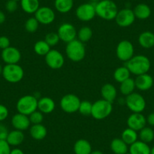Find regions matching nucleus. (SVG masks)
Returning <instances> with one entry per match:
<instances>
[{
    "label": "nucleus",
    "instance_id": "nucleus-16",
    "mask_svg": "<svg viewBox=\"0 0 154 154\" xmlns=\"http://www.w3.org/2000/svg\"><path fill=\"white\" fill-rule=\"evenodd\" d=\"M146 125V119L141 112H132L127 119L128 128L139 131Z\"/></svg>",
    "mask_w": 154,
    "mask_h": 154
},
{
    "label": "nucleus",
    "instance_id": "nucleus-40",
    "mask_svg": "<svg viewBox=\"0 0 154 154\" xmlns=\"http://www.w3.org/2000/svg\"><path fill=\"white\" fill-rule=\"evenodd\" d=\"M18 2H16L14 0H8L5 3V9L8 12L14 13L18 8Z\"/></svg>",
    "mask_w": 154,
    "mask_h": 154
},
{
    "label": "nucleus",
    "instance_id": "nucleus-35",
    "mask_svg": "<svg viewBox=\"0 0 154 154\" xmlns=\"http://www.w3.org/2000/svg\"><path fill=\"white\" fill-rule=\"evenodd\" d=\"M138 137L140 138V140L144 143H150L154 139V131L150 127L145 126L139 131Z\"/></svg>",
    "mask_w": 154,
    "mask_h": 154
},
{
    "label": "nucleus",
    "instance_id": "nucleus-49",
    "mask_svg": "<svg viewBox=\"0 0 154 154\" xmlns=\"http://www.w3.org/2000/svg\"><path fill=\"white\" fill-rule=\"evenodd\" d=\"M89 1L91 2V3H97V2H99L100 0H89Z\"/></svg>",
    "mask_w": 154,
    "mask_h": 154
},
{
    "label": "nucleus",
    "instance_id": "nucleus-42",
    "mask_svg": "<svg viewBox=\"0 0 154 154\" xmlns=\"http://www.w3.org/2000/svg\"><path fill=\"white\" fill-rule=\"evenodd\" d=\"M9 46H11V42H10L9 38L5 35L0 36V48L4 50Z\"/></svg>",
    "mask_w": 154,
    "mask_h": 154
},
{
    "label": "nucleus",
    "instance_id": "nucleus-18",
    "mask_svg": "<svg viewBox=\"0 0 154 154\" xmlns=\"http://www.w3.org/2000/svg\"><path fill=\"white\" fill-rule=\"evenodd\" d=\"M136 88L142 91H146L150 89L153 85V78L149 74L144 73L136 75L134 79Z\"/></svg>",
    "mask_w": 154,
    "mask_h": 154
},
{
    "label": "nucleus",
    "instance_id": "nucleus-48",
    "mask_svg": "<svg viewBox=\"0 0 154 154\" xmlns=\"http://www.w3.org/2000/svg\"><path fill=\"white\" fill-rule=\"evenodd\" d=\"M90 154H103L100 150H92Z\"/></svg>",
    "mask_w": 154,
    "mask_h": 154
},
{
    "label": "nucleus",
    "instance_id": "nucleus-8",
    "mask_svg": "<svg viewBox=\"0 0 154 154\" xmlns=\"http://www.w3.org/2000/svg\"><path fill=\"white\" fill-rule=\"evenodd\" d=\"M81 100L74 94H66L62 97L60 106L62 110L66 113H74L79 110Z\"/></svg>",
    "mask_w": 154,
    "mask_h": 154
},
{
    "label": "nucleus",
    "instance_id": "nucleus-19",
    "mask_svg": "<svg viewBox=\"0 0 154 154\" xmlns=\"http://www.w3.org/2000/svg\"><path fill=\"white\" fill-rule=\"evenodd\" d=\"M100 94L102 96V99L110 103H113L117 97V90L112 84L106 83L101 87Z\"/></svg>",
    "mask_w": 154,
    "mask_h": 154
},
{
    "label": "nucleus",
    "instance_id": "nucleus-47",
    "mask_svg": "<svg viewBox=\"0 0 154 154\" xmlns=\"http://www.w3.org/2000/svg\"><path fill=\"white\" fill-rule=\"evenodd\" d=\"M5 19H6V16L5 13L0 10V24H2L5 21Z\"/></svg>",
    "mask_w": 154,
    "mask_h": 154
},
{
    "label": "nucleus",
    "instance_id": "nucleus-3",
    "mask_svg": "<svg viewBox=\"0 0 154 154\" xmlns=\"http://www.w3.org/2000/svg\"><path fill=\"white\" fill-rule=\"evenodd\" d=\"M66 57L73 62H80L85 58L86 51L85 45L79 39H74L70 42L66 43Z\"/></svg>",
    "mask_w": 154,
    "mask_h": 154
},
{
    "label": "nucleus",
    "instance_id": "nucleus-33",
    "mask_svg": "<svg viewBox=\"0 0 154 154\" xmlns=\"http://www.w3.org/2000/svg\"><path fill=\"white\" fill-rule=\"evenodd\" d=\"M93 35L92 29L88 26H82L77 32V39H79L82 43L88 42Z\"/></svg>",
    "mask_w": 154,
    "mask_h": 154
},
{
    "label": "nucleus",
    "instance_id": "nucleus-46",
    "mask_svg": "<svg viewBox=\"0 0 154 154\" xmlns=\"http://www.w3.org/2000/svg\"><path fill=\"white\" fill-rule=\"evenodd\" d=\"M10 154H24V152L20 148H14L11 149Z\"/></svg>",
    "mask_w": 154,
    "mask_h": 154
},
{
    "label": "nucleus",
    "instance_id": "nucleus-37",
    "mask_svg": "<svg viewBox=\"0 0 154 154\" xmlns=\"http://www.w3.org/2000/svg\"><path fill=\"white\" fill-rule=\"evenodd\" d=\"M91 109H92V103L88 100H81L80 105L79 107V112L83 116H91Z\"/></svg>",
    "mask_w": 154,
    "mask_h": 154
},
{
    "label": "nucleus",
    "instance_id": "nucleus-7",
    "mask_svg": "<svg viewBox=\"0 0 154 154\" xmlns=\"http://www.w3.org/2000/svg\"><path fill=\"white\" fill-rule=\"evenodd\" d=\"M125 103L132 112H142L146 108V100L140 94L133 92L126 96Z\"/></svg>",
    "mask_w": 154,
    "mask_h": 154
},
{
    "label": "nucleus",
    "instance_id": "nucleus-51",
    "mask_svg": "<svg viewBox=\"0 0 154 154\" xmlns=\"http://www.w3.org/2000/svg\"><path fill=\"white\" fill-rule=\"evenodd\" d=\"M2 69H3V67H2V65H1V63H0V74H2Z\"/></svg>",
    "mask_w": 154,
    "mask_h": 154
},
{
    "label": "nucleus",
    "instance_id": "nucleus-27",
    "mask_svg": "<svg viewBox=\"0 0 154 154\" xmlns=\"http://www.w3.org/2000/svg\"><path fill=\"white\" fill-rule=\"evenodd\" d=\"M134 16L139 20H146L151 15V8L145 3L137 4L133 9Z\"/></svg>",
    "mask_w": 154,
    "mask_h": 154
},
{
    "label": "nucleus",
    "instance_id": "nucleus-9",
    "mask_svg": "<svg viewBox=\"0 0 154 154\" xmlns=\"http://www.w3.org/2000/svg\"><path fill=\"white\" fill-rule=\"evenodd\" d=\"M134 45L129 40L127 39L120 41L116 48V54L117 58L125 63L134 56Z\"/></svg>",
    "mask_w": 154,
    "mask_h": 154
},
{
    "label": "nucleus",
    "instance_id": "nucleus-20",
    "mask_svg": "<svg viewBox=\"0 0 154 154\" xmlns=\"http://www.w3.org/2000/svg\"><path fill=\"white\" fill-rule=\"evenodd\" d=\"M55 102L52 98L43 97L38 100V110L43 114H49L55 109Z\"/></svg>",
    "mask_w": 154,
    "mask_h": 154
},
{
    "label": "nucleus",
    "instance_id": "nucleus-26",
    "mask_svg": "<svg viewBox=\"0 0 154 154\" xmlns=\"http://www.w3.org/2000/svg\"><path fill=\"white\" fill-rule=\"evenodd\" d=\"M25 138V135L23 132L20 130L14 129L13 131H9L8 137L6 138V141L8 142L10 146H17L21 144Z\"/></svg>",
    "mask_w": 154,
    "mask_h": 154
},
{
    "label": "nucleus",
    "instance_id": "nucleus-2",
    "mask_svg": "<svg viewBox=\"0 0 154 154\" xmlns=\"http://www.w3.org/2000/svg\"><path fill=\"white\" fill-rule=\"evenodd\" d=\"M95 4L96 15L106 20H114L118 13V7L112 0H100Z\"/></svg>",
    "mask_w": 154,
    "mask_h": 154
},
{
    "label": "nucleus",
    "instance_id": "nucleus-1",
    "mask_svg": "<svg viewBox=\"0 0 154 154\" xmlns=\"http://www.w3.org/2000/svg\"><path fill=\"white\" fill-rule=\"evenodd\" d=\"M125 66L130 71L131 74L135 75L147 73L151 66L150 60L146 56L138 54L134 55L129 60L125 62Z\"/></svg>",
    "mask_w": 154,
    "mask_h": 154
},
{
    "label": "nucleus",
    "instance_id": "nucleus-10",
    "mask_svg": "<svg viewBox=\"0 0 154 154\" xmlns=\"http://www.w3.org/2000/svg\"><path fill=\"white\" fill-rule=\"evenodd\" d=\"M75 16L81 21L88 22L91 20L96 16L95 4L91 2L81 4L75 10Z\"/></svg>",
    "mask_w": 154,
    "mask_h": 154
},
{
    "label": "nucleus",
    "instance_id": "nucleus-39",
    "mask_svg": "<svg viewBox=\"0 0 154 154\" xmlns=\"http://www.w3.org/2000/svg\"><path fill=\"white\" fill-rule=\"evenodd\" d=\"M29 119L30 121V123L32 125H35V124H41L43 122L44 116L42 112L39 110H35L33 112L29 115Z\"/></svg>",
    "mask_w": 154,
    "mask_h": 154
},
{
    "label": "nucleus",
    "instance_id": "nucleus-34",
    "mask_svg": "<svg viewBox=\"0 0 154 154\" xmlns=\"http://www.w3.org/2000/svg\"><path fill=\"white\" fill-rule=\"evenodd\" d=\"M33 49L38 55L45 56L50 51L51 47L45 40H38L34 45Z\"/></svg>",
    "mask_w": 154,
    "mask_h": 154
},
{
    "label": "nucleus",
    "instance_id": "nucleus-14",
    "mask_svg": "<svg viewBox=\"0 0 154 154\" xmlns=\"http://www.w3.org/2000/svg\"><path fill=\"white\" fill-rule=\"evenodd\" d=\"M34 14L39 24L49 25L55 20V13L54 10L48 6L39 7Z\"/></svg>",
    "mask_w": 154,
    "mask_h": 154
},
{
    "label": "nucleus",
    "instance_id": "nucleus-4",
    "mask_svg": "<svg viewBox=\"0 0 154 154\" xmlns=\"http://www.w3.org/2000/svg\"><path fill=\"white\" fill-rule=\"evenodd\" d=\"M17 112L29 116L38 109V99L31 94H26L20 97L16 103Z\"/></svg>",
    "mask_w": 154,
    "mask_h": 154
},
{
    "label": "nucleus",
    "instance_id": "nucleus-41",
    "mask_svg": "<svg viewBox=\"0 0 154 154\" xmlns=\"http://www.w3.org/2000/svg\"><path fill=\"white\" fill-rule=\"evenodd\" d=\"M11 146L5 140H0V154H10Z\"/></svg>",
    "mask_w": 154,
    "mask_h": 154
},
{
    "label": "nucleus",
    "instance_id": "nucleus-50",
    "mask_svg": "<svg viewBox=\"0 0 154 154\" xmlns=\"http://www.w3.org/2000/svg\"><path fill=\"white\" fill-rule=\"evenodd\" d=\"M150 154H154V146L150 148Z\"/></svg>",
    "mask_w": 154,
    "mask_h": 154
},
{
    "label": "nucleus",
    "instance_id": "nucleus-52",
    "mask_svg": "<svg viewBox=\"0 0 154 154\" xmlns=\"http://www.w3.org/2000/svg\"><path fill=\"white\" fill-rule=\"evenodd\" d=\"M14 1H16V2H20V0H14Z\"/></svg>",
    "mask_w": 154,
    "mask_h": 154
},
{
    "label": "nucleus",
    "instance_id": "nucleus-12",
    "mask_svg": "<svg viewBox=\"0 0 154 154\" xmlns=\"http://www.w3.org/2000/svg\"><path fill=\"white\" fill-rule=\"evenodd\" d=\"M57 32L60 40L66 43L70 42L71 41L77 38L76 29L73 25L69 23H63L60 24Z\"/></svg>",
    "mask_w": 154,
    "mask_h": 154
},
{
    "label": "nucleus",
    "instance_id": "nucleus-17",
    "mask_svg": "<svg viewBox=\"0 0 154 154\" xmlns=\"http://www.w3.org/2000/svg\"><path fill=\"white\" fill-rule=\"evenodd\" d=\"M11 122L14 129L20 130L22 131L28 129L31 125L29 116L24 115V114L20 113V112H17L13 116Z\"/></svg>",
    "mask_w": 154,
    "mask_h": 154
},
{
    "label": "nucleus",
    "instance_id": "nucleus-21",
    "mask_svg": "<svg viewBox=\"0 0 154 154\" xmlns=\"http://www.w3.org/2000/svg\"><path fill=\"white\" fill-rule=\"evenodd\" d=\"M47 134H48V130L46 127L42 123L32 125L29 127V134L34 140H43L47 136Z\"/></svg>",
    "mask_w": 154,
    "mask_h": 154
},
{
    "label": "nucleus",
    "instance_id": "nucleus-29",
    "mask_svg": "<svg viewBox=\"0 0 154 154\" xmlns=\"http://www.w3.org/2000/svg\"><path fill=\"white\" fill-rule=\"evenodd\" d=\"M73 5V0H54V8L61 14L69 12Z\"/></svg>",
    "mask_w": 154,
    "mask_h": 154
},
{
    "label": "nucleus",
    "instance_id": "nucleus-15",
    "mask_svg": "<svg viewBox=\"0 0 154 154\" xmlns=\"http://www.w3.org/2000/svg\"><path fill=\"white\" fill-rule=\"evenodd\" d=\"M1 57L6 64H16L18 63L21 59V53L15 47L9 46L2 50Z\"/></svg>",
    "mask_w": 154,
    "mask_h": 154
},
{
    "label": "nucleus",
    "instance_id": "nucleus-25",
    "mask_svg": "<svg viewBox=\"0 0 154 154\" xmlns=\"http://www.w3.org/2000/svg\"><path fill=\"white\" fill-rule=\"evenodd\" d=\"M128 147L122 138H114L110 142V149L114 154H128Z\"/></svg>",
    "mask_w": 154,
    "mask_h": 154
},
{
    "label": "nucleus",
    "instance_id": "nucleus-23",
    "mask_svg": "<svg viewBox=\"0 0 154 154\" xmlns=\"http://www.w3.org/2000/svg\"><path fill=\"white\" fill-rule=\"evenodd\" d=\"M75 154H90L92 151V146L88 140L85 139H79L73 145Z\"/></svg>",
    "mask_w": 154,
    "mask_h": 154
},
{
    "label": "nucleus",
    "instance_id": "nucleus-36",
    "mask_svg": "<svg viewBox=\"0 0 154 154\" xmlns=\"http://www.w3.org/2000/svg\"><path fill=\"white\" fill-rule=\"evenodd\" d=\"M38 26H39V23H38V21L36 20L35 17L28 18L26 20L24 24V27L26 32H31V33L36 32L38 28Z\"/></svg>",
    "mask_w": 154,
    "mask_h": 154
},
{
    "label": "nucleus",
    "instance_id": "nucleus-13",
    "mask_svg": "<svg viewBox=\"0 0 154 154\" xmlns=\"http://www.w3.org/2000/svg\"><path fill=\"white\" fill-rule=\"evenodd\" d=\"M45 60L48 67L53 69H60L64 65L65 59L60 51L56 49H51L45 56Z\"/></svg>",
    "mask_w": 154,
    "mask_h": 154
},
{
    "label": "nucleus",
    "instance_id": "nucleus-38",
    "mask_svg": "<svg viewBox=\"0 0 154 154\" xmlns=\"http://www.w3.org/2000/svg\"><path fill=\"white\" fill-rule=\"evenodd\" d=\"M44 40L50 45V47H53L58 44V42H60V38L57 32H51L45 35Z\"/></svg>",
    "mask_w": 154,
    "mask_h": 154
},
{
    "label": "nucleus",
    "instance_id": "nucleus-30",
    "mask_svg": "<svg viewBox=\"0 0 154 154\" xmlns=\"http://www.w3.org/2000/svg\"><path fill=\"white\" fill-rule=\"evenodd\" d=\"M121 138L122 139V140L125 143L130 146L135 141H137V138H138V134H137V131H134V130L128 127L127 128L124 129L123 131L122 132Z\"/></svg>",
    "mask_w": 154,
    "mask_h": 154
},
{
    "label": "nucleus",
    "instance_id": "nucleus-6",
    "mask_svg": "<svg viewBox=\"0 0 154 154\" xmlns=\"http://www.w3.org/2000/svg\"><path fill=\"white\" fill-rule=\"evenodd\" d=\"M2 75L7 82L10 83H17L23 79L24 70L18 63L6 64L3 66Z\"/></svg>",
    "mask_w": 154,
    "mask_h": 154
},
{
    "label": "nucleus",
    "instance_id": "nucleus-43",
    "mask_svg": "<svg viewBox=\"0 0 154 154\" xmlns=\"http://www.w3.org/2000/svg\"><path fill=\"white\" fill-rule=\"evenodd\" d=\"M8 109L5 105L0 104V122H3L8 118Z\"/></svg>",
    "mask_w": 154,
    "mask_h": 154
},
{
    "label": "nucleus",
    "instance_id": "nucleus-5",
    "mask_svg": "<svg viewBox=\"0 0 154 154\" xmlns=\"http://www.w3.org/2000/svg\"><path fill=\"white\" fill-rule=\"evenodd\" d=\"M112 111V103L100 99L92 103L91 116L97 120L106 119Z\"/></svg>",
    "mask_w": 154,
    "mask_h": 154
},
{
    "label": "nucleus",
    "instance_id": "nucleus-22",
    "mask_svg": "<svg viewBox=\"0 0 154 154\" xmlns=\"http://www.w3.org/2000/svg\"><path fill=\"white\" fill-rule=\"evenodd\" d=\"M138 43L142 48L149 49L154 47V33L150 31H144L138 36Z\"/></svg>",
    "mask_w": 154,
    "mask_h": 154
},
{
    "label": "nucleus",
    "instance_id": "nucleus-11",
    "mask_svg": "<svg viewBox=\"0 0 154 154\" xmlns=\"http://www.w3.org/2000/svg\"><path fill=\"white\" fill-rule=\"evenodd\" d=\"M135 19L133 10L129 8H125L118 11L114 20L118 26L121 27H128L134 23Z\"/></svg>",
    "mask_w": 154,
    "mask_h": 154
},
{
    "label": "nucleus",
    "instance_id": "nucleus-24",
    "mask_svg": "<svg viewBox=\"0 0 154 154\" xmlns=\"http://www.w3.org/2000/svg\"><path fill=\"white\" fill-rule=\"evenodd\" d=\"M129 154H150V147L148 143L138 140L131 144L128 147Z\"/></svg>",
    "mask_w": 154,
    "mask_h": 154
},
{
    "label": "nucleus",
    "instance_id": "nucleus-44",
    "mask_svg": "<svg viewBox=\"0 0 154 154\" xmlns=\"http://www.w3.org/2000/svg\"><path fill=\"white\" fill-rule=\"evenodd\" d=\"M8 133L9 131L8 130V128L4 124L0 122V140H6Z\"/></svg>",
    "mask_w": 154,
    "mask_h": 154
},
{
    "label": "nucleus",
    "instance_id": "nucleus-28",
    "mask_svg": "<svg viewBox=\"0 0 154 154\" xmlns=\"http://www.w3.org/2000/svg\"><path fill=\"white\" fill-rule=\"evenodd\" d=\"M20 5L22 10L26 14H35L40 7L38 0H20Z\"/></svg>",
    "mask_w": 154,
    "mask_h": 154
},
{
    "label": "nucleus",
    "instance_id": "nucleus-32",
    "mask_svg": "<svg viewBox=\"0 0 154 154\" xmlns=\"http://www.w3.org/2000/svg\"><path fill=\"white\" fill-rule=\"evenodd\" d=\"M130 75H131V72L128 70V68L125 66H122L115 69L113 72V78L116 82L121 83L130 78Z\"/></svg>",
    "mask_w": 154,
    "mask_h": 154
},
{
    "label": "nucleus",
    "instance_id": "nucleus-45",
    "mask_svg": "<svg viewBox=\"0 0 154 154\" xmlns=\"http://www.w3.org/2000/svg\"><path fill=\"white\" fill-rule=\"evenodd\" d=\"M146 119V123L149 124L150 126H154V112H151L147 116Z\"/></svg>",
    "mask_w": 154,
    "mask_h": 154
},
{
    "label": "nucleus",
    "instance_id": "nucleus-31",
    "mask_svg": "<svg viewBox=\"0 0 154 154\" xmlns=\"http://www.w3.org/2000/svg\"><path fill=\"white\" fill-rule=\"evenodd\" d=\"M136 88L134 79H131V77L127 79L126 80L123 81L120 83L119 86V91L121 94L125 96L129 95L131 93L134 92V89Z\"/></svg>",
    "mask_w": 154,
    "mask_h": 154
}]
</instances>
